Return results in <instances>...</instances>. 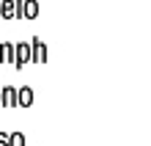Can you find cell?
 I'll return each instance as SVG.
<instances>
[{
    "label": "cell",
    "mask_w": 151,
    "mask_h": 146,
    "mask_svg": "<svg viewBox=\"0 0 151 146\" xmlns=\"http://www.w3.org/2000/svg\"><path fill=\"white\" fill-rule=\"evenodd\" d=\"M33 102V91L30 88H22L19 91V105H30Z\"/></svg>",
    "instance_id": "cell-1"
},
{
    "label": "cell",
    "mask_w": 151,
    "mask_h": 146,
    "mask_svg": "<svg viewBox=\"0 0 151 146\" xmlns=\"http://www.w3.org/2000/svg\"><path fill=\"white\" fill-rule=\"evenodd\" d=\"M14 94H17L14 88H6V91H3V102H6V105H14V102H19V99H14Z\"/></svg>",
    "instance_id": "cell-2"
},
{
    "label": "cell",
    "mask_w": 151,
    "mask_h": 146,
    "mask_svg": "<svg viewBox=\"0 0 151 146\" xmlns=\"http://www.w3.org/2000/svg\"><path fill=\"white\" fill-rule=\"evenodd\" d=\"M36 11H39V8H36V0H28V3H25V14H28V17H36Z\"/></svg>",
    "instance_id": "cell-3"
},
{
    "label": "cell",
    "mask_w": 151,
    "mask_h": 146,
    "mask_svg": "<svg viewBox=\"0 0 151 146\" xmlns=\"http://www.w3.org/2000/svg\"><path fill=\"white\" fill-rule=\"evenodd\" d=\"M11 146H25V138H22L19 132H17V135H11Z\"/></svg>",
    "instance_id": "cell-4"
}]
</instances>
